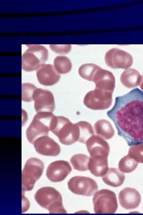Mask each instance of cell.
I'll return each mask as SVG.
<instances>
[{
    "mask_svg": "<svg viewBox=\"0 0 143 215\" xmlns=\"http://www.w3.org/2000/svg\"><path fill=\"white\" fill-rule=\"evenodd\" d=\"M33 144L36 152L41 155L55 156L58 155L60 152L59 145L47 135L38 138Z\"/></svg>",
    "mask_w": 143,
    "mask_h": 215,
    "instance_id": "cell-13",
    "label": "cell"
},
{
    "mask_svg": "<svg viewBox=\"0 0 143 215\" xmlns=\"http://www.w3.org/2000/svg\"><path fill=\"white\" fill-rule=\"evenodd\" d=\"M80 130V138L78 142L86 144L88 139L94 135L91 125L85 121H80L76 123Z\"/></svg>",
    "mask_w": 143,
    "mask_h": 215,
    "instance_id": "cell-24",
    "label": "cell"
},
{
    "mask_svg": "<svg viewBox=\"0 0 143 215\" xmlns=\"http://www.w3.org/2000/svg\"><path fill=\"white\" fill-rule=\"evenodd\" d=\"M36 76L39 82L46 86L53 85L58 82L60 75L53 65L43 64L37 70Z\"/></svg>",
    "mask_w": 143,
    "mask_h": 215,
    "instance_id": "cell-15",
    "label": "cell"
},
{
    "mask_svg": "<svg viewBox=\"0 0 143 215\" xmlns=\"http://www.w3.org/2000/svg\"><path fill=\"white\" fill-rule=\"evenodd\" d=\"M120 80L121 83L125 87L133 88L137 87L140 84L142 76L137 70L130 68L122 73Z\"/></svg>",
    "mask_w": 143,
    "mask_h": 215,
    "instance_id": "cell-19",
    "label": "cell"
},
{
    "mask_svg": "<svg viewBox=\"0 0 143 215\" xmlns=\"http://www.w3.org/2000/svg\"><path fill=\"white\" fill-rule=\"evenodd\" d=\"M36 87L30 83H24L22 84V100L26 102L33 100V96Z\"/></svg>",
    "mask_w": 143,
    "mask_h": 215,
    "instance_id": "cell-27",
    "label": "cell"
},
{
    "mask_svg": "<svg viewBox=\"0 0 143 215\" xmlns=\"http://www.w3.org/2000/svg\"><path fill=\"white\" fill-rule=\"evenodd\" d=\"M100 67L92 63H86L81 65L79 69L80 76L83 79L93 81L94 75Z\"/></svg>",
    "mask_w": 143,
    "mask_h": 215,
    "instance_id": "cell-25",
    "label": "cell"
},
{
    "mask_svg": "<svg viewBox=\"0 0 143 215\" xmlns=\"http://www.w3.org/2000/svg\"><path fill=\"white\" fill-rule=\"evenodd\" d=\"M102 179L107 185L116 187L122 184L125 179V176L124 174L118 169L110 168L106 173L102 176Z\"/></svg>",
    "mask_w": 143,
    "mask_h": 215,
    "instance_id": "cell-20",
    "label": "cell"
},
{
    "mask_svg": "<svg viewBox=\"0 0 143 215\" xmlns=\"http://www.w3.org/2000/svg\"><path fill=\"white\" fill-rule=\"evenodd\" d=\"M138 163L128 154L122 158L118 164L119 170L123 173H130L137 167Z\"/></svg>",
    "mask_w": 143,
    "mask_h": 215,
    "instance_id": "cell-26",
    "label": "cell"
},
{
    "mask_svg": "<svg viewBox=\"0 0 143 215\" xmlns=\"http://www.w3.org/2000/svg\"><path fill=\"white\" fill-rule=\"evenodd\" d=\"M34 108L36 112H53L55 102L52 93L46 89L36 88L33 96Z\"/></svg>",
    "mask_w": 143,
    "mask_h": 215,
    "instance_id": "cell-11",
    "label": "cell"
},
{
    "mask_svg": "<svg viewBox=\"0 0 143 215\" xmlns=\"http://www.w3.org/2000/svg\"><path fill=\"white\" fill-rule=\"evenodd\" d=\"M89 157L87 155L79 153L73 155L70 161L74 169L80 171H85L89 170Z\"/></svg>",
    "mask_w": 143,
    "mask_h": 215,
    "instance_id": "cell-22",
    "label": "cell"
},
{
    "mask_svg": "<svg viewBox=\"0 0 143 215\" xmlns=\"http://www.w3.org/2000/svg\"><path fill=\"white\" fill-rule=\"evenodd\" d=\"M142 80L141 82V83L140 84L139 87L140 88H141V89L143 91V75L142 76Z\"/></svg>",
    "mask_w": 143,
    "mask_h": 215,
    "instance_id": "cell-30",
    "label": "cell"
},
{
    "mask_svg": "<svg viewBox=\"0 0 143 215\" xmlns=\"http://www.w3.org/2000/svg\"><path fill=\"white\" fill-rule=\"evenodd\" d=\"M113 93L95 88L86 95L83 103L86 107L94 110L108 109L112 103Z\"/></svg>",
    "mask_w": 143,
    "mask_h": 215,
    "instance_id": "cell-8",
    "label": "cell"
},
{
    "mask_svg": "<svg viewBox=\"0 0 143 215\" xmlns=\"http://www.w3.org/2000/svg\"><path fill=\"white\" fill-rule=\"evenodd\" d=\"M94 128L97 135L105 139H111L114 134L115 131L111 124L105 119L97 121L94 124Z\"/></svg>",
    "mask_w": 143,
    "mask_h": 215,
    "instance_id": "cell-21",
    "label": "cell"
},
{
    "mask_svg": "<svg viewBox=\"0 0 143 215\" xmlns=\"http://www.w3.org/2000/svg\"><path fill=\"white\" fill-rule=\"evenodd\" d=\"M105 60L107 65L113 69H126L133 63L132 56L128 53L117 48H113L105 53Z\"/></svg>",
    "mask_w": 143,
    "mask_h": 215,
    "instance_id": "cell-10",
    "label": "cell"
},
{
    "mask_svg": "<svg viewBox=\"0 0 143 215\" xmlns=\"http://www.w3.org/2000/svg\"><path fill=\"white\" fill-rule=\"evenodd\" d=\"M25 45L28 49L22 56V69L26 72L37 70L47 60L48 50L45 47L40 44Z\"/></svg>",
    "mask_w": 143,
    "mask_h": 215,
    "instance_id": "cell-5",
    "label": "cell"
},
{
    "mask_svg": "<svg viewBox=\"0 0 143 215\" xmlns=\"http://www.w3.org/2000/svg\"><path fill=\"white\" fill-rule=\"evenodd\" d=\"M86 144L90 156L108 157L109 146L102 137L94 135L88 139Z\"/></svg>",
    "mask_w": 143,
    "mask_h": 215,
    "instance_id": "cell-14",
    "label": "cell"
},
{
    "mask_svg": "<svg viewBox=\"0 0 143 215\" xmlns=\"http://www.w3.org/2000/svg\"><path fill=\"white\" fill-rule=\"evenodd\" d=\"M88 169L91 173L96 177L105 175L108 170V158L89 157Z\"/></svg>",
    "mask_w": 143,
    "mask_h": 215,
    "instance_id": "cell-18",
    "label": "cell"
},
{
    "mask_svg": "<svg viewBox=\"0 0 143 215\" xmlns=\"http://www.w3.org/2000/svg\"><path fill=\"white\" fill-rule=\"evenodd\" d=\"M95 88L113 92L115 87V79L110 71L99 69L95 73L93 80Z\"/></svg>",
    "mask_w": 143,
    "mask_h": 215,
    "instance_id": "cell-16",
    "label": "cell"
},
{
    "mask_svg": "<svg viewBox=\"0 0 143 215\" xmlns=\"http://www.w3.org/2000/svg\"><path fill=\"white\" fill-rule=\"evenodd\" d=\"M54 64L57 71L62 74L68 73L71 71L72 67L70 59L64 56L56 57L54 60Z\"/></svg>",
    "mask_w": 143,
    "mask_h": 215,
    "instance_id": "cell-23",
    "label": "cell"
},
{
    "mask_svg": "<svg viewBox=\"0 0 143 215\" xmlns=\"http://www.w3.org/2000/svg\"><path fill=\"white\" fill-rule=\"evenodd\" d=\"M50 131L65 145H71L79 139V128L77 123L73 124L62 116H56Z\"/></svg>",
    "mask_w": 143,
    "mask_h": 215,
    "instance_id": "cell-2",
    "label": "cell"
},
{
    "mask_svg": "<svg viewBox=\"0 0 143 215\" xmlns=\"http://www.w3.org/2000/svg\"><path fill=\"white\" fill-rule=\"evenodd\" d=\"M44 168L43 162L38 159L32 158L28 159L22 172V190L30 191L41 176Z\"/></svg>",
    "mask_w": 143,
    "mask_h": 215,
    "instance_id": "cell-6",
    "label": "cell"
},
{
    "mask_svg": "<svg viewBox=\"0 0 143 215\" xmlns=\"http://www.w3.org/2000/svg\"><path fill=\"white\" fill-rule=\"evenodd\" d=\"M107 115L129 146L143 144V92L134 88L116 97Z\"/></svg>",
    "mask_w": 143,
    "mask_h": 215,
    "instance_id": "cell-1",
    "label": "cell"
},
{
    "mask_svg": "<svg viewBox=\"0 0 143 215\" xmlns=\"http://www.w3.org/2000/svg\"><path fill=\"white\" fill-rule=\"evenodd\" d=\"M72 170L69 162L63 160H57L52 162L48 166L46 176L52 182H60L63 180Z\"/></svg>",
    "mask_w": 143,
    "mask_h": 215,
    "instance_id": "cell-12",
    "label": "cell"
},
{
    "mask_svg": "<svg viewBox=\"0 0 143 215\" xmlns=\"http://www.w3.org/2000/svg\"><path fill=\"white\" fill-rule=\"evenodd\" d=\"M50 49L56 53L66 54L71 50V46L70 44H50Z\"/></svg>",
    "mask_w": 143,
    "mask_h": 215,
    "instance_id": "cell-29",
    "label": "cell"
},
{
    "mask_svg": "<svg viewBox=\"0 0 143 215\" xmlns=\"http://www.w3.org/2000/svg\"><path fill=\"white\" fill-rule=\"evenodd\" d=\"M68 187L73 193L91 196L97 190L98 187L93 179L86 177L77 176L72 177L68 182Z\"/></svg>",
    "mask_w": 143,
    "mask_h": 215,
    "instance_id": "cell-9",
    "label": "cell"
},
{
    "mask_svg": "<svg viewBox=\"0 0 143 215\" xmlns=\"http://www.w3.org/2000/svg\"><path fill=\"white\" fill-rule=\"evenodd\" d=\"M56 117L51 112H40L35 114L26 131L28 141L33 144L38 138L47 135Z\"/></svg>",
    "mask_w": 143,
    "mask_h": 215,
    "instance_id": "cell-4",
    "label": "cell"
},
{
    "mask_svg": "<svg viewBox=\"0 0 143 215\" xmlns=\"http://www.w3.org/2000/svg\"><path fill=\"white\" fill-rule=\"evenodd\" d=\"M94 212L97 214H113L118 208L115 194L107 189L97 192L93 199Z\"/></svg>",
    "mask_w": 143,
    "mask_h": 215,
    "instance_id": "cell-7",
    "label": "cell"
},
{
    "mask_svg": "<svg viewBox=\"0 0 143 215\" xmlns=\"http://www.w3.org/2000/svg\"><path fill=\"white\" fill-rule=\"evenodd\" d=\"M128 154L138 163H143V144L131 146Z\"/></svg>",
    "mask_w": 143,
    "mask_h": 215,
    "instance_id": "cell-28",
    "label": "cell"
},
{
    "mask_svg": "<svg viewBox=\"0 0 143 215\" xmlns=\"http://www.w3.org/2000/svg\"><path fill=\"white\" fill-rule=\"evenodd\" d=\"M119 200L121 206L127 209L137 208L141 201V195L135 189L125 188L122 190L119 194Z\"/></svg>",
    "mask_w": 143,
    "mask_h": 215,
    "instance_id": "cell-17",
    "label": "cell"
},
{
    "mask_svg": "<svg viewBox=\"0 0 143 215\" xmlns=\"http://www.w3.org/2000/svg\"><path fill=\"white\" fill-rule=\"evenodd\" d=\"M36 202L42 207L48 210L49 213H66L63 205L61 195L54 188L42 187L35 195Z\"/></svg>",
    "mask_w": 143,
    "mask_h": 215,
    "instance_id": "cell-3",
    "label": "cell"
}]
</instances>
